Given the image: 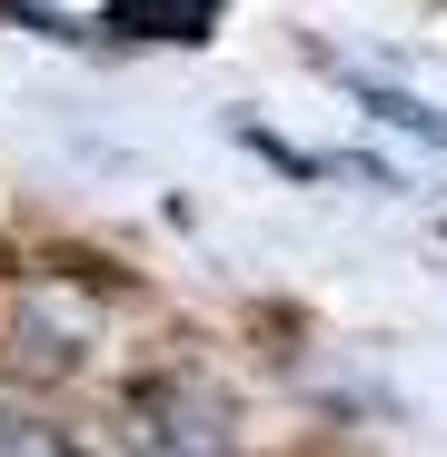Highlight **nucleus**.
Instances as JSON below:
<instances>
[{"mask_svg":"<svg viewBox=\"0 0 447 457\" xmlns=\"http://www.w3.org/2000/svg\"><path fill=\"white\" fill-rule=\"evenodd\" d=\"M129 447L139 457H239V428L199 368H170L149 388H129Z\"/></svg>","mask_w":447,"mask_h":457,"instance_id":"nucleus-1","label":"nucleus"},{"mask_svg":"<svg viewBox=\"0 0 447 457\" xmlns=\"http://www.w3.org/2000/svg\"><path fill=\"white\" fill-rule=\"evenodd\" d=\"M219 11H229V0H110V30L120 40H209L219 30Z\"/></svg>","mask_w":447,"mask_h":457,"instance_id":"nucleus-2","label":"nucleus"},{"mask_svg":"<svg viewBox=\"0 0 447 457\" xmlns=\"http://www.w3.org/2000/svg\"><path fill=\"white\" fill-rule=\"evenodd\" d=\"M0 457H80L60 428H40V418H21V408H0Z\"/></svg>","mask_w":447,"mask_h":457,"instance_id":"nucleus-3","label":"nucleus"}]
</instances>
